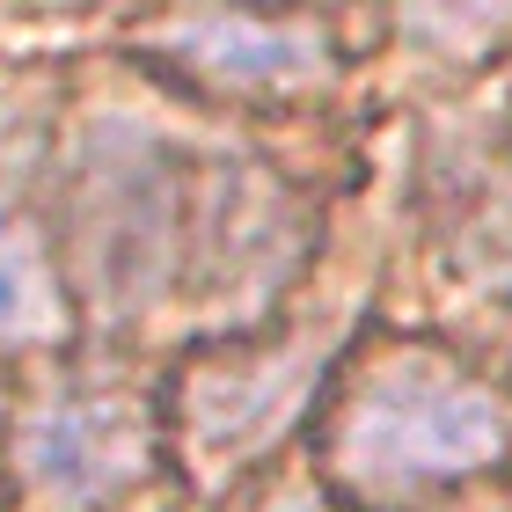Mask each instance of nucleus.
Here are the masks:
<instances>
[{"mask_svg": "<svg viewBox=\"0 0 512 512\" xmlns=\"http://www.w3.org/2000/svg\"><path fill=\"white\" fill-rule=\"evenodd\" d=\"M505 410L491 388L447 374V366L403 359L352 403L337 432L344 469L374 483H461L505 454Z\"/></svg>", "mask_w": 512, "mask_h": 512, "instance_id": "obj_1", "label": "nucleus"}, {"mask_svg": "<svg viewBox=\"0 0 512 512\" xmlns=\"http://www.w3.org/2000/svg\"><path fill=\"white\" fill-rule=\"evenodd\" d=\"M176 52L227 88H308L330 74V44L300 22H256V15H205L176 37Z\"/></svg>", "mask_w": 512, "mask_h": 512, "instance_id": "obj_2", "label": "nucleus"}, {"mask_svg": "<svg viewBox=\"0 0 512 512\" xmlns=\"http://www.w3.org/2000/svg\"><path fill=\"white\" fill-rule=\"evenodd\" d=\"M403 37L447 59H476L512 37V0H403Z\"/></svg>", "mask_w": 512, "mask_h": 512, "instance_id": "obj_3", "label": "nucleus"}, {"mask_svg": "<svg viewBox=\"0 0 512 512\" xmlns=\"http://www.w3.org/2000/svg\"><path fill=\"white\" fill-rule=\"evenodd\" d=\"M30 293H37V271L30 256H15V235H0V337L30 315Z\"/></svg>", "mask_w": 512, "mask_h": 512, "instance_id": "obj_4", "label": "nucleus"}, {"mask_svg": "<svg viewBox=\"0 0 512 512\" xmlns=\"http://www.w3.org/2000/svg\"><path fill=\"white\" fill-rule=\"evenodd\" d=\"M476 249H483L476 264L491 271V278H512V220H505V213H498L491 227H476Z\"/></svg>", "mask_w": 512, "mask_h": 512, "instance_id": "obj_5", "label": "nucleus"}]
</instances>
